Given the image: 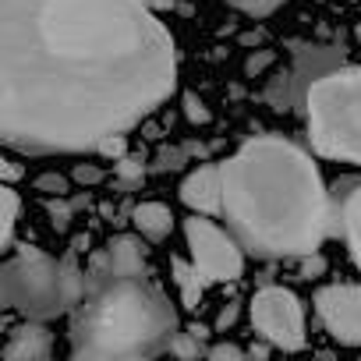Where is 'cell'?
Wrapping results in <instances>:
<instances>
[{"mask_svg":"<svg viewBox=\"0 0 361 361\" xmlns=\"http://www.w3.org/2000/svg\"><path fill=\"white\" fill-rule=\"evenodd\" d=\"M312 149L326 159L361 163V68H329L308 82L305 96Z\"/></svg>","mask_w":361,"mask_h":361,"instance_id":"obj_5","label":"cell"},{"mask_svg":"<svg viewBox=\"0 0 361 361\" xmlns=\"http://www.w3.org/2000/svg\"><path fill=\"white\" fill-rule=\"evenodd\" d=\"M185 241L192 266L206 283H234L245 273V248L234 234H227L220 224H213L206 213H195L185 220Z\"/></svg>","mask_w":361,"mask_h":361,"instance_id":"obj_6","label":"cell"},{"mask_svg":"<svg viewBox=\"0 0 361 361\" xmlns=\"http://www.w3.org/2000/svg\"><path fill=\"white\" fill-rule=\"evenodd\" d=\"M185 114H188L192 124H209V121H213V110H209L195 92H185Z\"/></svg>","mask_w":361,"mask_h":361,"instance_id":"obj_25","label":"cell"},{"mask_svg":"<svg viewBox=\"0 0 361 361\" xmlns=\"http://www.w3.org/2000/svg\"><path fill=\"white\" fill-rule=\"evenodd\" d=\"M18 209H22V199L11 185L0 180V252H8L11 241H15V224H18Z\"/></svg>","mask_w":361,"mask_h":361,"instance_id":"obj_17","label":"cell"},{"mask_svg":"<svg viewBox=\"0 0 361 361\" xmlns=\"http://www.w3.org/2000/svg\"><path fill=\"white\" fill-rule=\"evenodd\" d=\"M22 166L15 163V159H8V156H0V180H4V185H15V180H22Z\"/></svg>","mask_w":361,"mask_h":361,"instance_id":"obj_29","label":"cell"},{"mask_svg":"<svg viewBox=\"0 0 361 361\" xmlns=\"http://www.w3.org/2000/svg\"><path fill=\"white\" fill-rule=\"evenodd\" d=\"M149 173V159L142 152H124L121 159H114V180L121 192H135Z\"/></svg>","mask_w":361,"mask_h":361,"instance_id":"obj_16","label":"cell"},{"mask_svg":"<svg viewBox=\"0 0 361 361\" xmlns=\"http://www.w3.org/2000/svg\"><path fill=\"white\" fill-rule=\"evenodd\" d=\"M315 315L343 347H361V283H329L315 290Z\"/></svg>","mask_w":361,"mask_h":361,"instance_id":"obj_8","label":"cell"},{"mask_svg":"<svg viewBox=\"0 0 361 361\" xmlns=\"http://www.w3.org/2000/svg\"><path fill=\"white\" fill-rule=\"evenodd\" d=\"M68 202H71V209L78 213V209H85V206L92 202V195H89V192H78V195H75V199H68Z\"/></svg>","mask_w":361,"mask_h":361,"instance_id":"obj_33","label":"cell"},{"mask_svg":"<svg viewBox=\"0 0 361 361\" xmlns=\"http://www.w3.org/2000/svg\"><path fill=\"white\" fill-rule=\"evenodd\" d=\"M206 357H216V361H220V357H234V361H238V357H245V350L234 347V343H213V347L206 350Z\"/></svg>","mask_w":361,"mask_h":361,"instance_id":"obj_31","label":"cell"},{"mask_svg":"<svg viewBox=\"0 0 361 361\" xmlns=\"http://www.w3.org/2000/svg\"><path fill=\"white\" fill-rule=\"evenodd\" d=\"M0 308H8V290H4V280H0Z\"/></svg>","mask_w":361,"mask_h":361,"instance_id":"obj_37","label":"cell"},{"mask_svg":"<svg viewBox=\"0 0 361 361\" xmlns=\"http://www.w3.org/2000/svg\"><path fill=\"white\" fill-rule=\"evenodd\" d=\"M177 89V50L145 0H0V142L96 152Z\"/></svg>","mask_w":361,"mask_h":361,"instance_id":"obj_1","label":"cell"},{"mask_svg":"<svg viewBox=\"0 0 361 361\" xmlns=\"http://www.w3.org/2000/svg\"><path fill=\"white\" fill-rule=\"evenodd\" d=\"M192 333H195L199 340H206V336H209V329H206V326H192Z\"/></svg>","mask_w":361,"mask_h":361,"instance_id":"obj_36","label":"cell"},{"mask_svg":"<svg viewBox=\"0 0 361 361\" xmlns=\"http://www.w3.org/2000/svg\"><path fill=\"white\" fill-rule=\"evenodd\" d=\"M170 273H173V283L180 290V301H185V308H199L202 305V287L206 280L199 276V269L185 259H170Z\"/></svg>","mask_w":361,"mask_h":361,"instance_id":"obj_15","label":"cell"},{"mask_svg":"<svg viewBox=\"0 0 361 361\" xmlns=\"http://www.w3.org/2000/svg\"><path fill=\"white\" fill-rule=\"evenodd\" d=\"M131 224L145 241H166L173 231V213L163 202H142L131 209Z\"/></svg>","mask_w":361,"mask_h":361,"instance_id":"obj_14","label":"cell"},{"mask_svg":"<svg viewBox=\"0 0 361 361\" xmlns=\"http://www.w3.org/2000/svg\"><path fill=\"white\" fill-rule=\"evenodd\" d=\"M273 61H276V50H255V54L245 61V75H248V78H259Z\"/></svg>","mask_w":361,"mask_h":361,"instance_id":"obj_27","label":"cell"},{"mask_svg":"<svg viewBox=\"0 0 361 361\" xmlns=\"http://www.w3.org/2000/svg\"><path fill=\"white\" fill-rule=\"evenodd\" d=\"M248 315H252V326L255 333L280 347V350H301L305 347V308L298 301L294 290L287 287H259L252 305H248Z\"/></svg>","mask_w":361,"mask_h":361,"instance_id":"obj_7","label":"cell"},{"mask_svg":"<svg viewBox=\"0 0 361 361\" xmlns=\"http://www.w3.org/2000/svg\"><path fill=\"white\" fill-rule=\"evenodd\" d=\"M71 180H75V185H82V188H96V185H103V180H106V170L99 163H75Z\"/></svg>","mask_w":361,"mask_h":361,"instance_id":"obj_22","label":"cell"},{"mask_svg":"<svg viewBox=\"0 0 361 361\" xmlns=\"http://www.w3.org/2000/svg\"><path fill=\"white\" fill-rule=\"evenodd\" d=\"M185 163H192L188 152H185V145H163V149L156 152V159L149 163V170H152V173H170V170H180Z\"/></svg>","mask_w":361,"mask_h":361,"instance_id":"obj_19","label":"cell"},{"mask_svg":"<svg viewBox=\"0 0 361 361\" xmlns=\"http://www.w3.org/2000/svg\"><path fill=\"white\" fill-rule=\"evenodd\" d=\"M89 269H106V273H149V259H145L142 234H117V238H110V245L92 255Z\"/></svg>","mask_w":361,"mask_h":361,"instance_id":"obj_10","label":"cell"},{"mask_svg":"<svg viewBox=\"0 0 361 361\" xmlns=\"http://www.w3.org/2000/svg\"><path fill=\"white\" fill-rule=\"evenodd\" d=\"M170 354H180V357H199V354H206L202 347H199V336L188 329V333H173V340H170V347H166Z\"/></svg>","mask_w":361,"mask_h":361,"instance_id":"obj_23","label":"cell"},{"mask_svg":"<svg viewBox=\"0 0 361 361\" xmlns=\"http://www.w3.org/2000/svg\"><path fill=\"white\" fill-rule=\"evenodd\" d=\"M290 50H294V71H290V82H294V92H298V99L305 96V89H308V82H312V78H319L322 71H329V68H336V64L343 61L340 47L290 43Z\"/></svg>","mask_w":361,"mask_h":361,"instance_id":"obj_12","label":"cell"},{"mask_svg":"<svg viewBox=\"0 0 361 361\" xmlns=\"http://www.w3.org/2000/svg\"><path fill=\"white\" fill-rule=\"evenodd\" d=\"M50 354H54V333L39 319L15 326L11 340L4 347V357H11V361H47Z\"/></svg>","mask_w":361,"mask_h":361,"instance_id":"obj_13","label":"cell"},{"mask_svg":"<svg viewBox=\"0 0 361 361\" xmlns=\"http://www.w3.org/2000/svg\"><path fill=\"white\" fill-rule=\"evenodd\" d=\"M96 152H99V156H106V159H121V156L128 152V131H117V135L103 138V142L96 145Z\"/></svg>","mask_w":361,"mask_h":361,"instance_id":"obj_26","label":"cell"},{"mask_svg":"<svg viewBox=\"0 0 361 361\" xmlns=\"http://www.w3.org/2000/svg\"><path fill=\"white\" fill-rule=\"evenodd\" d=\"M322 273H326V259H322L319 252L301 255V276H305V280H315V276H322Z\"/></svg>","mask_w":361,"mask_h":361,"instance_id":"obj_28","label":"cell"},{"mask_svg":"<svg viewBox=\"0 0 361 361\" xmlns=\"http://www.w3.org/2000/svg\"><path fill=\"white\" fill-rule=\"evenodd\" d=\"M145 4H149L152 11H173V8H177V0H145Z\"/></svg>","mask_w":361,"mask_h":361,"instance_id":"obj_34","label":"cell"},{"mask_svg":"<svg viewBox=\"0 0 361 361\" xmlns=\"http://www.w3.org/2000/svg\"><path fill=\"white\" fill-rule=\"evenodd\" d=\"M354 36H357V43H361V22H357V29H354Z\"/></svg>","mask_w":361,"mask_h":361,"instance_id":"obj_38","label":"cell"},{"mask_svg":"<svg viewBox=\"0 0 361 361\" xmlns=\"http://www.w3.org/2000/svg\"><path fill=\"white\" fill-rule=\"evenodd\" d=\"M259 39H262V32H259V29H255V32H245V36H241V43H248V47H252V43H259Z\"/></svg>","mask_w":361,"mask_h":361,"instance_id":"obj_35","label":"cell"},{"mask_svg":"<svg viewBox=\"0 0 361 361\" xmlns=\"http://www.w3.org/2000/svg\"><path fill=\"white\" fill-rule=\"evenodd\" d=\"M47 216H50V227L57 234H64L71 227V220H75V209H71L68 195H47Z\"/></svg>","mask_w":361,"mask_h":361,"instance_id":"obj_20","label":"cell"},{"mask_svg":"<svg viewBox=\"0 0 361 361\" xmlns=\"http://www.w3.org/2000/svg\"><path fill=\"white\" fill-rule=\"evenodd\" d=\"M333 202V234H343L354 266L361 269V180L343 177L329 192Z\"/></svg>","mask_w":361,"mask_h":361,"instance_id":"obj_9","label":"cell"},{"mask_svg":"<svg viewBox=\"0 0 361 361\" xmlns=\"http://www.w3.org/2000/svg\"><path fill=\"white\" fill-rule=\"evenodd\" d=\"M177 312L149 273L85 269V294L71 308V354L89 361L152 357L170 347Z\"/></svg>","mask_w":361,"mask_h":361,"instance_id":"obj_3","label":"cell"},{"mask_svg":"<svg viewBox=\"0 0 361 361\" xmlns=\"http://www.w3.org/2000/svg\"><path fill=\"white\" fill-rule=\"evenodd\" d=\"M262 99L273 106V110H294L301 99H298V92H294V82H290V71H280V75H273L269 78V85H266V92H262Z\"/></svg>","mask_w":361,"mask_h":361,"instance_id":"obj_18","label":"cell"},{"mask_svg":"<svg viewBox=\"0 0 361 361\" xmlns=\"http://www.w3.org/2000/svg\"><path fill=\"white\" fill-rule=\"evenodd\" d=\"M180 202H185L192 213H206V216H216L220 213V202H224V192H220V163H206L199 170H192L180 185Z\"/></svg>","mask_w":361,"mask_h":361,"instance_id":"obj_11","label":"cell"},{"mask_svg":"<svg viewBox=\"0 0 361 361\" xmlns=\"http://www.w3.org/2000/svg\"><path fill=\"white\" fill-rule=\"evenodd\" d=\"M0 280L8 290V308H18L25 319L39 322L71 312L85 294V269L78 266L75 252L57 262L32 245H18V255L0 266Z\"/></svg>","mask_w":361,"mask_h":361,"instance_id":"obj_4","label":"cell"},{"mask_svg":"<svg viewBox=\"0 0 361 361\" xmlns=\"http://www.w3.org/2000/svg\"><path fill=\"white\" fill-rule=\"evenodd\" d=\"M36 192H43V195H68L71 180L64 173H39L36 177Z\"/></svg>","mask_w":361,"mask_h":361,"instance_id":"obj_24","label":"cell"},{"mask_svg":"<svg viewBox=\"0 0 361 361\" xmlns=\"http://www.w3.org/2000/svg\"><path fill=\"white\" fill-rule=\"evenodd\" d=\"M238 315H241V308H238V301H231V305H224V308H220V315H216V333H224L227 326H234V322H238Z\"/></svg>","mask_w":361,"mask_h":361,"instance_id":"obj_30","label":"cell"},{"mask_svg":"<svg viewBox=\"0 0 361 361\" xmlns=\"http://www.w3.org/2000/svg\"><path fill=\"white\" fill-rule=\"evenodd\" d=\"M185 152H188V159H206V156H209V145H202V142H185Z\"/></svg>","mask_w":361,"mask_h":361,"instance_id":"obj_32","label":"cell"},{"mask_svg":"<svg viewBox=\"0 0 361 361\" xmlns=\"http://www.w3.org/2000/svg\"><path fill=\"white\" fill-rule=\"evenodd\" d=\"M287 0H231V8H238L248 18H269L273 11H280Z\"/></svg>","mask_w":361,"mask_h":361,"instance_id":"obj_21","label":"cell"},{"mask_svg":"<svg viewBox=\"0 0 361 361\" xmlns=\"http://www.w3.org/2000/svg\"><path fill=\"white\" fill-rule=\"evenodd\" d=\"M220 216L255 259H301L333 234V202L319 166L290 138H248L220 163Z\"/></svg>","mask_w":361,"mask_h":361,"instance_id":"obj_2","label":"cell"}]
</instances>
